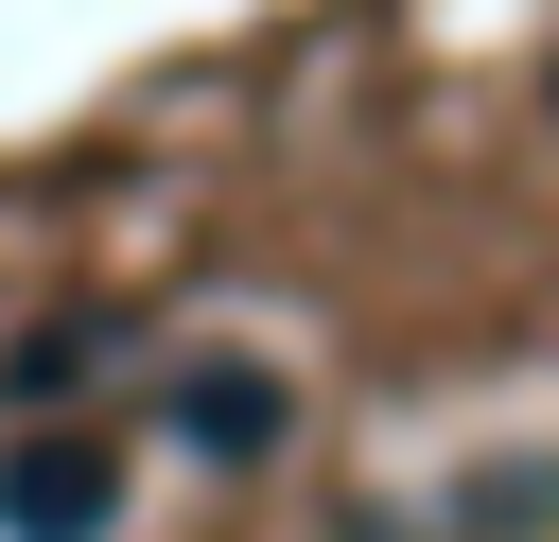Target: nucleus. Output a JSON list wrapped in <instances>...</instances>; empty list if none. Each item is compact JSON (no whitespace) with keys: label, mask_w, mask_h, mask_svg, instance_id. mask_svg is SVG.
Returning <instances> with one entry per match:
<instances>
[{"label":"nucleus","mask_w":559,"mask_h":542,"mask_svg":"<svg viewBox=\"0 0 559 542\" xmlns=\"http://www.w3.org/2000/svg\"><path fill=\"white\" fill-rule=\"evenodd\" d=\"M175 437L262 455V437H280V385H262V367H175Z\"/></svg>","instance_id":"f03ea898"},{"label":"nucleus","mask_w":559,"mask_h":542,"mask_svg":"<svg viewBox=\"0 0 559 542\" xmlns=\"http://www.w3.org/2000/svg\"><path fill=\"white\" fill-rule=\"evenodd\" d=\"M105 507H122L105 437H17L0 455V542H105Z\"/></svg>","instance_id":"f257e3e1"}]
</instances>
